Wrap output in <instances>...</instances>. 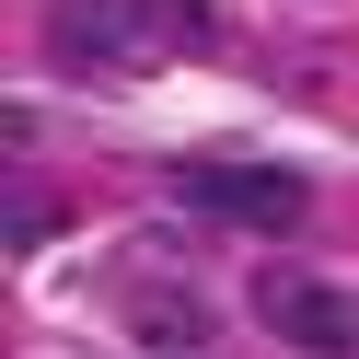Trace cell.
I'll list each match as a JSON object with an SVG mask.
<instances>
[{
    "label": "cell",
    "instance_id": "obj_1",
    "mask_svg": "<svg viewBox=\"0 0 359 359\" xmlns=\"http://www.w3.org/2000/svg\"><path fill=\"white\" fill-rule=\"evenodd\" d=\"M174 197L209 209V220H232V232H266V243L313 220V186H302V174H278V163H186V174H174Z\"/></svg>",
    "mask_w": 359,
    "mask_h": 359
},
{
    "label": "cell",
    "instance_id": "obj_2",
    "mask_svg": "<svg viewBox=\"0 0 359 359\" xmlns=\"http://www.w3.org/2000/svg\"><path fill=\"white\" fill-rule=\"evenodd\" d=\"M255 313H266V336H290L302 359H348V348H359V302H348L336 278H266Z\"/></svg>",
    "mask_w": 359,
    "mask_h": 359
},
{
    "label": "cell",
    "instance_id": "obj_3",
    "mask_svg": "<svg viewBox=\"0 0 359 359\" xmlns=\"http://www.w3.org/2000/svg\"><path fill=\"white\" fill-rule=\"evenodd\" d=\"M128 12H140V0H58V47H70V58H104V70H140L151 35H128Z\"/></svg>",
    "mask_w": 359,
    "mask_h": 359
},
{
    "label": "cell",
    "instance_id": "obj_4",
    "mask_svg": "<svg viewBox=\"0 0 359 359\" xmlns=\"http://www.w3.org/2000/svg\"><path fill=\"white\" fill-rule=\"evenodd\" d=\"M140 12L174 35V47H209V0H140Z\"/></svg>",
    "mask_w": 359,
    "mask_h": 359
},
{
    "label": "cell",
    "instance_id": "obj_5",
    "mask_svg": "<svg viewBox=\"0 0 359 359\" xmlns=\"http://www.w3.org/2000/svg\"><path fill=\"white\" fill-rule=\"evenodd\" d=\"M47 232H58V197L24 186V197H12V243H47Z\"/></svg>",
    "mask_w": 359,
    "mask_h": 359
},
{
    "label": "cell",
    "instance_id": "obj_6",
    "mask_svg": "<svg viewBox=\"0 0 359 359\" xmlns=\"http://www.w3.org/2000/svg\"><path fill=\"white\" fill-rule=\"evenodd\" d=\"M140 325H151V336H174V348H186V336H197V302H186V290H174V302H151Z\"/></svg>",
    "mask_w": 359,
    "mask_h": 359
}]
</instances>
